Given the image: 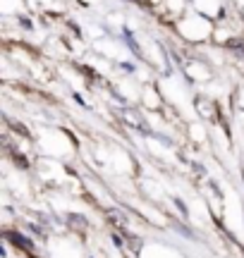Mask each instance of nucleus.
Wrapping results in <instances>:
<instances>
[{"label": "nucleus", "instance_id": "1", "mask_svg": "<svg viewBox=\"0 0 244 258\" xmlns=\"http://www.w3.org/2000/svg\"><path fill=\"white\" fill-rule=\"evenodd\" d=\"M8 239H12L17 246H22L24 251H34V244L29 239H24V237H19V234H15V232H8Z\"/></svg>", "mask_w": 244, "mask_h": 258}]
</instances>
